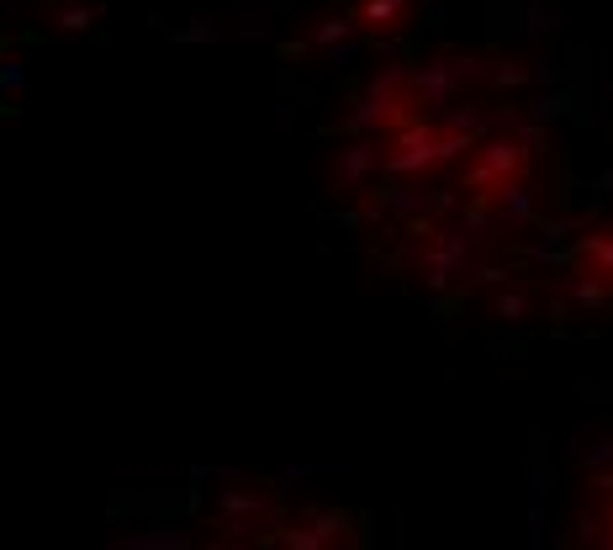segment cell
I'll return each instance as SVG.
<instances>
[{
	"label": "cell",
	"mask_w": 613,
	"mask_h": 550,
	"mask_svg": "<svg viewBox=\"0 0 613 550\" xmlns=\"http://www.w3.org/2000/svg\"><path fill=\"white\" fill-rule=\"evenodd\" d=\"M402 122H407V96L365 90V96H355V112H349V133H376V127H402Z\"/></svg>",
	"instance_id": "cell-5"
},
{
	"label": "cell",
	"mask_w": 613,
	"mask_h": 550,
	"mask_svg": "<svg viewBox=\"0 0 613 550\" xmlns=\"http://www.w3.org/2000/svg\"><path fill=\"white\" fill-rule=\"evenodd\" d=\"M471 75H481V64H476V59H434V64L407 69V90H413V96H418L423 106L444 112V106L455 101L460 80H471Z\"/></svg>",
	"instance_id": "cell-1"
},
{
	"label": "cell",
	"mask_w": 613,
	"mask_h": 550,
	"mask_svg": "<svg viewBox=\"0 0 613 550\" xmlns=\"http://www.w3.org/2000/svg\"><path fill=\"white\" fill-rule=\"evenodd\" d=\"M418 11H423L429 27H444V0H418Z\"/></svg>",
	"instance_id": "cell-26"
},
{
	"label": "cell",
	"mask_w": 613,
	"mask_h": 550,
	"mask_svg": "<svg viewBox=\"0 0 613 550\" xmlns=\"http://www.w3.org/2000/svg\"><path fill=\"white\" fill-rule=\"evenodd\" d=\"M497 223H503V217H497V201H492V196H476L471 207L460 212V223H455V228L466 233V238H487Z\"/></svg>",
	"instance_id": "cell-10"
},
{
	"label": "cell",
	"mask_w": 613,
	"mask_h": 550,
	"mask_svg": "<svg viewBox=\"0 0 613 550\" xmlns=\"http://www.w3.org/2000/svg\"><path fill=\"white\" fill-rule=\"evenodd\" d=\"M466 244H471V238L460 233V228L429 238V249H423V265H429V286H434V291H444V286H450V275H460V265H466Z\"/></svg>",
	"instance_id": "cell-4"
},
{
	"label": "cell",
	"mask_w": 613,
	"mask_h": 550,
	"mask_svg": "<svg viewBox=\"0 0 613 550\" xmlns=\"http://www.w3.org/2000/svg\"><path fill=\"white\" fill-rule=\"evenodd\" d=\"M529 313H534L529 291H503V297H492V318H503V323H524Z\"/></svg>",
	"instance_id": "cell-12"
},
{
	"label": "cell",
	"mask_w": 613,
	"mask_h": 550,
	"mask_svg": "<svg viewBox=\"0 0 613 550\" xmlns=\"http://www.w3.org/2000/svg\"><path fill=\"white\" fill-rule=\"evenodd\" d=\"M376 149H370L365 138H355V143H344L339 154H333V191H360L365 186V175L376 170Z\"/></svg>",
	"instance_id": "cell-6"
},
{
	"label": "cell",
	"mask_w": 613,
	"mask_h": 550,
	"mask_svg": "<svg viewBox=\"0 0 613 550\" xmlns=\"http://www.w3.org/2000/svg\"><path fill=\"white\" fill-rule=\"evenodd\" d=\"M275 122H281V127H296V106H286V101H281V112H275Z\"/></svg>",
	"instance_id": "cell-28"
},
{
	"label": "cell",
	"mask_w": 613,
	"mask_h": 550,
	"mask_svg": "<svg viewBox=\"0 0 613 550\" xmlns=\"http://www.w3.org/2000/svg\"><path fill=\"white\" fill-rule=\"evenodd\" d=\"M492 85H497V90H518V85H529V64L503 59V64L492 69Z\"/></svg>",
	"instance_id": "cell-20"
},
{
	"label": "cell",
	"mask_w": 613,
	"mask_h": 550,
	"mask_svg": "<svg viewBox=\"0 0 613 550\" xmlns=\"http://www.w3.org/2000/svg\"><path fill=\"white\" fill-rule=\"evenodd\" d=\"M471 281H476V286H487V281H508V270H476Z\"/></svg>",
	"instance_id": "cell-27"
},
{
	"label": "cell",
	"mask_w": 613,
	"mask_h": 550,
	"mask_svg": "<svg viewBox=\"0 0 613 550\" xmlns=\"http://www.w3.org/2000/svg\"><path fill=\"white\" fill-rule=\"evenodd\" d=\"M53 22H59L64 32H85L90 22H101V6H90V0H64Z\"/></svg>",
	"instance_id": "cell-11"
},
{
	"label": "cell",
	"mask_w": 613,
	"mask_h": 550,
	"mask_svg": "<svg viewBox=\"0 0 613 550\" xmlns=\"http://www.w3.org/2000/svg\"><path fill=\"white\" fill-rule=\"evenodd\" d=\"M582 260L598 281H613V238H587L582 244Z\"/></svg>",
	"instance_id": "cell-13"
},
{
	"label": "cell",
	"mask_w": 613,
	"mask_h": 550,
	"mask_svg": "<svg viewBox=\"0 0 613 550\" xmlns=\"http://www.w3.org/2000/svg\"><path fill=\"white\" fill-rule=\"evenodd\" d=\"M217 32H222V27L212 22V16H196V22H191V27H185V38H191V43H196V38H201V43H212V38H217Z\"/></svg>",
	"instance_id": "cell-25"
},
{
	"label": "cell",
	"mask_w": 613,
	"mask_h": 550,
	"mask_svg": "<svg viewBox=\"0 0 613 550\" xmlns=\"http://www.w3.org/2000/svg\"><path fill=\"white\" fill-rule=\"evenodd\" d=\"M561 112H566V96H561V90H545V96L529 101V122H545V127H550Z\"/></svg>",
	"instance_id": "cell-19"
},
{
	"label": "cell",
	"mask_w": 613,
	"mask_h": 550,
	"mask_svg": "<svg viewBox=\"0 0 613 550\" xmlns=\"http://www.w3.org/2000/svg\"><path fill=\"white\" fill-rule=\"evenodd\" d=\"M518 164H524V154H518L513 138H487V143H481V154H476V164L466 170V191L492 196L497 186H503V180L518 175Z\"/></svg>",
	"instance_id": "cell-3"
},
{
	"label": "cell",
	"mask_w": 613,
	"mask_h": 550,
	"mask_svg": "<svg viewBox=\"0 0 613 550\" xmlns=\"http://www.w3.org/2000/svg\"><path fill=\"white\" fill-rule=\"evenodd\" d=\"M349 27H355L349 16H328V22H318V27L307 32V48H333V43H344Z\"/></svg>",
	"instance_id": "cell-17"
},
{
	"label": "cell",
	"mask_w": 613,
	"mask_h": 550,
	"mask_svg": "<svg viewBox=\"0 0 613 550\" xmlns=\"http://www.w3.org/2000/svg\"><path fill=\"white\" fill-rule=\"evenodd\" d=\"M27 90V59L22 53H0V96H16Z\"/></svg>",
	"instance_id": "cell-16"
},
{
	"label": "cell",
	"mask_w": 613,
	"mask_h": 550,
	"mask_svg": "<svg viewBox=\"0 0 613 550\" xmlns=\"http://www.w3.org/2000/svg\"><path fill=\"white\" fill-rule=\"evenodd\" d=\"M492 201H497V217H503V223H534V212H540V207H534V191L518 175L503 180V186L492 191Z\"/></svg>",
	"instance_id": "cell-7"
},
{
	"label": "cell",
	"mask_w": 613,
	"mask_h": 550,
	"mask_svg": "<svg viewBox=\"0 0 613 550\" xmlns=\"http://www.w3.org/2000/svg\"><path fill=\"white\" fill-rule=\"evenodd\" d=\"M582 223H587V217H571V212H566V217H555V223H545V244H566V238L577 233Z\"/></svg>",
	"instance_id": "cell-22"
},
{
	"label": "cell",
	"mask_w": 613,
	"mask_h": 550,
	"mask_svg": "<svg viewBox=\"0 0 613 550\" xmlns=\"http://www.w3.org/2000/svg\"><path fill=\"white\" fill-rule=\"evenodd\" d=\"M265 16H270V6H244V38H270V27H265Z\"/></svg>",
	"instance_id": "cell-24"
},
{
	"label": "cell",
	"mask_w": 613,
	"mask_h": 550,
	"mask_svg": "<svg viewBox=\"0 0 613 550\" xmlns=\"http://www.w3.org/2000/svg\"><path fill=\"white\" fill-rule=\"evenodd\" d=\"M434 138H439V127L434 117H407V127H397V143H392V154H386V175H423V170H434Z\"/></svg>",
	"instance_id": "cell-2"
},
{
	"label": "cell",
	"mask_w": 613,
	"mask_h": 550,
	"mask_svg": "<svg viewBox=\"0 0 613 550\" xmlns=\"http://www.w3.org/2000/svg\"><path fill=\"white\" fill-rule=\"evenodd\" d=\"M513 143H518V154H524V159H545L550 154V127L545 122H524Z\"/></svg>",
	"instance_id": "cell-14"
},
{
	"label": "cell",
	"mask_w": 613,
	"mask_h": 550,
	"mask_svg": "<svg viewBox=\"0 0 613 550\" xmlns=\"http://www.w3.org/2000/svg\"><path fill=\"white\" fill-rule=\"evenodd\" d=\"M476 143V133H439L434 138V164H450V159H460Z\"/></svg>",
	"instance_id": "cell-18"
},
{
	"label": "cell",
	"mask_w": 613,
	"mask_h": 550,
	"mask_svg": "<svg viewBox=\"0 0 613 550\" xmlns=\"http://www.w3.org/2000/svg\"><path fill=\"white\" fill-rule=\"evenodd\" d=\"M571 297H577L582 307H598V302H603V281H598V275H592V270H587V275H582V281H577V286H571Z\"/></svg>",
	"instance_id": "cell-23"
},
{
	"label": "cell",
	"mask_w": 613,
	"mask_h": 550,
	"mask_svg": "<svg viewBox=\"0 0 613 550\" xmlns=\"http://www.w3.org/2000/svg\"><path fill=\"white\" fill-rule=\"evenodd\" d=\"M476 122H481L476 106H444V112L434 117L439 133H476Z\"/></svg>",
	"instance_id": "cell-15"
},
{
	"label": "cell",
	"mask_w": 613,
	"mask_h": 550,
	"mask_svg": "<svg viewBox=\"0 0 613 550\" xmlns=\"http://www.w3.org/2000/svg\"><path fill=\"white\" fill-rule=\"evenodd\" d=\"M0 6H22V0H0Z\"/></svg>",
	"instance_id": "cell-29"
},
{
	"label": "cell",
	"mask_w": 613,
	"mask_h": 550,
	"mask_svg": "<svg viewBox=\"0 0 613 550\" xmlns=\"http://www.w3.org/2000/svg\"><path fill=\"white\" fill-rule=\"evenodd\" d=\"M524 16H529V22H524L529 32H555V27L566 22V16H561V11H550V6H529Z\"/></svg>",
	"instance_id": "cell-21"
},
{
	"label": "cell",
	"mask_w": 613,
	"mask_h": 550,
	"mask_svg": "<svg viewBox=\"0 0 613 550\" xmlns=\"http://www.w3.org/2000/svg\"><path fill=\"white\" fill-rule=\"evenodd\" d=\"M407 11H413V0H360L355 11H349V22H365V27H402Z\"/></svg>",
	"instance_id": "cell-8"
},
{
	"label": "cell",
	"mask_w": 613,
	"mask_h": 550,
	"mask_svg": "<svg viewBox=\"0 0 613 550\" xmlns=\"http://www.w3.org/2000/svg\"><path fill=\"white\" fill-rule=\"evenodd\" d=\"M376 207H386V212H423L429 207V191H413V186H402V175H392L376 191Z\"/></svg>",
	"instance_id": "cell-9"
}]
</instances>
